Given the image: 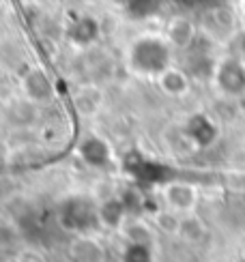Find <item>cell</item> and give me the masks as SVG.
<instances>
[{
    "label": "cell",
    "mask_w": 245,
    "mask_h": 262,
    "mask_svg": "<svg viewBox=\"0 0 245 262\" xmlns=\"http://www.w3.org/2000/svg\"><path fill=\"white\" fill-rule=\"evenodd\" d=\"M155 224H157V228H161L164 232L176 234V232H181V224L183 222H179V217H176L174 211L166 209V211H159L157 215H155Z\"/></svg>",
    "instance_id": "cell-4"
},
{
    "label": "cell",
    "mask_w": 245,
    "mask_h": 262,
    "mask_svg": "<svg viewBox=\"0 0 245 262\" xmlns=\"http://www.w3.org/2000/svg\"><path fill=\"white\" fill-rule=\"evenodd\" d=\"M241 9H243V13H245V0H243V3H241Z\"/></svg>",
    "instance_id": "cell-6"
},
{
    "label": "cell",
    "mask_w": 245,
    "mask_h": 262,
    "mask_svg": "<svg viewBox=\"0 0 245 262\" xmlns=\"http://www.w3.org/2000/svg\"><path fill=\"white\" fill-rule=\"evenodd\" d=\"M196 37V26H194V21L192 19H187L183 15L179 17H172L170 19V24L168 28H166V41H168V46L172 48H187V46H192V41Z\"/></svg>",
    "instance_id": "cell-2"
},
{
    "label": "cell",
    "mask_w": 245,
    "mask_h": 262,
    "mask_svg": "<svg viewBox=\"0 0 245 262\" xmlns=\"http://www.w3.org/2000/svg\"><path fill=\"white\" fill-rule=\"evenodd\" d=\"M164 202L174 213H187L192 211L198 202V191L194 185L187 183H170L164 187Z\"/></svg>",
    "instance_id": "cell-1"
},
{
    "label": "cell",
    "mask_w": 245,
    "mask_h": 262,
    "mask_svg": "<svg viewBox=\"0 0 245 262\" xmlns=\"http://www.w3.org/2000/svg\"><path fill=\"white\" fill-rule=\"evenodd\" d=\"M157 84H159V89L166 95H170V97H183L189 91L187 75L181 69H176V67H166L157 75Z\"/></svg>",
    "instance_id": "cell-3"
},
{
    "label": "cell",
    "mask_w": 245,
    "mask_h": 262,
    "mask_svg": "<svg viewBox=\"0 0 245 262\" xmlns=\"http://www.w3.org/2000/svg\"><path fill=\"white\" fill-rule=\"evenodd\" d=\"M19 262H46V258H43L39 252H22L19 254Z\"/></svg>",
    "instance_id": "cell-5"
}]
</instances>
